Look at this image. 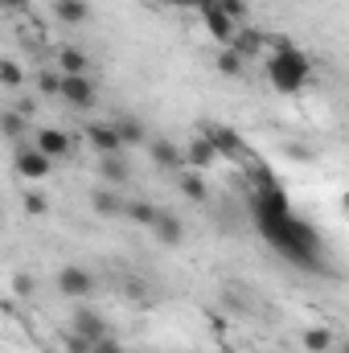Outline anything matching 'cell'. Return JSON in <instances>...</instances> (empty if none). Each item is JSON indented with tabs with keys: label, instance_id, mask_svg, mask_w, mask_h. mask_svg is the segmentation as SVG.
<instances>
[{
	"label": "cell",
	"instance_id": "1",
	"mask_svg": "<svg viewBox=\"0 0 349 353\" xmlns=\"http://www.w3.org/2000/svg\"><path fill=\"white\" fill-rule=\"evenodd\" d=\"M271 176V173H267ZM263 176L259 181V193H255V226H259V234L288 259V263H296L300 271H321L325 267V251H321V234L304 222V218H296L292 214V205H288V197H283V189H275L271 181Z\"/></svg>",
	"mask_w": 349,
	"mask_h": 353
},
{
	"label": "cell",
	"instance_id": "2",
	"mask_svg": "<svg viewBox=\"0 0 349 353\" xmlns=\"http://www.w3.org/2000/svg\"><path fill=\"white\" fill-rule=\"evenodd\" d=\"M275 50H271V58H267V83L279 90V94H296V90L308 87V79H312V62L288 41V37H275L271 41Z\"/></svg>",
	"mask_w": 349,
	"mask_h": 353
},
{
	"label": "cell",
	"instance_id": "3",
	"mask_svg": "<svg viewBox=\"0 0 349 353\" xmlns=\"http://www.w3.org/2000/svg\"><path fill=\"white\" fill-rule=\"evenodd\" d=\"M12 169H17V176H25V181H41V176L54 173V161H50L41 148L21 144V148H17V157H12Z\"/></svg>",
	"mask_w": 349,
	"mask_h": 353
},
{
	"label": "cell",
	"instance_id": "4",
	"mask_svg": "<svg viewBox=\"0 0 349 353\" xmlns=\"http://www.w3.org/2000/svg\"><path fill=\"white\" fill-rule=\"evenodd\" d=\"M58 292H62L66 300H87L90 292H94V275L79 263H66L58 271Z\"/></svg>",
	"mask_w": 349,
	"mask_h": 353
},
{
	"label": "cell",
	"instance_id": "5",
	"mask_svg": "<svg viewBox=\"0 0 349 353\" xmlns=\"http://www.w3.org/2000/svg\"><path fill=\"white\" fill-rule=\"evenodd\" d=\"M62 103L74 107V111H90L99 103V90H94V83L87 74H66L62 79Z\"/></svg>",
	"mask_w": 349,
	"mask_h": 353
},
{
	"label": "cell",
	"instance_id": "6",
	"mask_svg": "<svg viewBox=\"0 0 349 353\" xmlns=\"http://www.w3.org/2000/svg\"><path fill=\"white\" fill-rule=\"evenodd\" d=\"M29 144L41 148L50 161H66V157L74 152V140H70V132H62V128H37Z\"/></svg>",
	"mask_w": 349,
	"mask_h": 353
},
{
	"label": "cell",
	"instance_id": "7",
	"mask_svg": "<svg viewBox=\"0 0 349 353\" xmlns=\"http://www.w3.org/2000/svg\"><path fill=\"white\" fill-rule=\"evenodd\" d=\"M197 12H201V25H206V33H210V37H214L218 46H230V41H235V33H239V25H235V21H230V17H226L222 8H218V0H210V4H201Z\"/></svg>",
	"mask_w": 349,
	"mask_h": 353
},
{
	"label": "cell",
	"instance_id": "8",
	"mask_svg": "<svg viewBox=\"0 0 349 353\" xmlns=\"http://www.w3.org/2000/svg\"><path fill=\"white\" fill-rule=\"evenodd\" d=\"M87 144L99 157H111V152H123V148H128L115 123H87Z\"/></svg>",
	"mask_w": 349,
	"mask_h": 353
},
{
	"label": "cell",
	"instance_id": "9",
	"mask_svg": "<svg viewBox=\"0 0 349 353\" xmlns=\"http://www.w3.org/2000/svg\"><path fill=\"white\" fill-rule=\"evenodd\" d=\"M90 210H94L99 218H123L128 201L115 193V185H94V189H90Z\"/></svg>",
	"mask_w": 349,
	"mask_h": 353
},
{
	"label": "cell",
	"instance_id": "10",
	"mask_svg": "<svg viewBox=\"0 0 349 353\" xmlns=\"http://www.w3.org/2000/svg\"><path fill=\"white\" fill-rule=\"evenodd\" d=\"M148 157H152V165L157 169H165V173H185V152L177 148L173 140H152L148 144Z\"/></svg>",
	"mask_w": 349,
	"mask_h": 353
},
{
	"label": "cell",
	"instance_id": "11",
	"mask_svg": "<svg viewBox=\"0 0 349 353\" xmlns=\"http://www.w3.org/2000/svg\"><path fill=\"white\" fill-rule=\"evenodd\" d=\"M218 161H222V152L214 148V140H210V136H197V140L185 148V165H189V169H197V173L214 169Z\"/></svg>",
	"mask_w": 349,
	"mask_h": 353
},
{
	"label": "cell",
	"instance_id": "12",
	"mask_svg": "<svg viewBox=\"0 0 349 353\" xmlns=\"http://www.w3.org/2000/svg\"><path fill=\"white\" fill-rule=\"evenodd\" d=\"M70 329H74V333H83V337H90V341H103V337H111L107 321H103L94 308H74V316H70Z\"/></svg>",
	"mask_w": 349,
	"mask_h": 353
},
{
	"label": "cell",
	"instance_id": "13",
	"mask_svg": "<svg viewBox=\"0 0 349 353\" xmlns=\"http://www.w3.org/2000/svg\"><path fill=\"white\" fill-rule=\"evenodd\" d=\"M152 234L161 239V247H181L185 243V222L177 218L173 210H161V218L152 222Z\"/></svg>",
	"mask_w": 349,
	"mask_h": 353
},
{
	"label": "cell",
	"instance_id": "14",
	"mask_svg": "<svg viewBox=\"0 0 349 353\" xmlns=\"http://www.w3.org/2000/svg\"><path fill=\"white\" fill-rule=\"evenodd\" d=\"M0 132H4V140H8V144H17V148H21L25 140H33L29 119H25L17 107H12V111H0Z\"/></svg>",
	"mask_w": 349,
	"mask_h": 353
},
{
	"label": "cell",
	"instance_id": "15",
	"mask_svg": "<svg viewBox=\"0 0 349 353\" xmlns=\"http://www.w3.org/2000/svg\"><path fill=\"white\" fill-rule=\"evenodd\" d=\"M206 136L214 140V148H218L222 157H239V161H251V152L243 148V140H239L235 132H226V128H206Z\"/></svg>",
	"mask_w": 349,
	"mask_h": 353
},
{
	"label": "cell",
	"instance_id": "16",
	"mask_svg": "<svg viewBox=\"0 0 349 353\" xmlns=\"http://www.w3.org/2000/svg\"><path fill=\"white\" fill-rule=\"evenodd\" d=\"M177 189H181L189 201H197V205H206V201H210V185H206V176L197 173V169L177 173Z\"/></svg>",
	"mask_w": 349,
	"mask_h": 353
},
{
	"label": "cell",
	"instance_id": "17",
	"mask_svg": "<svg viewBox=\"0 0 349 353\" xmlns=\"http://www.w3.org/2000/svg\"><path fill=\"white\" fill-rule=\"evenodd\" d=\"M99 176H103V185H123L132 169H128V161H123V152H111V157H99Z\"/></svg>",
	"mask_w": 349,
	"mask_h": 353
},
{
	"label": "cell",
	"instance_id": "18",
	"mask_svg": "<svg viewBox=\"0 0 349 353\" xmlns=\"http://www.w3.org/2000/svg\"><path fill=\"white\" fill-rule=\"evenodd\" d=\"M115 128H119V136H123V144H128V148L152 144V140H148V128H144V119H136V115H119V119H115Z\"/></svg>",
	"mask_w": 349,
	"mask_h": 353
},
{
	"label": "cell",
	"instance_id": "19",
	"mask_svg": "<svg viewBox=\"0 0 349 353\" xmlns=\"http://www.w3.org/2000/svg\"><path fill=\"white\" fill-rule=\"evenodd\" d=\"M54 17L62 25H83L90 17V0H54Z\"/></svg>",
	"mask_w": 349,
	"mask_h": 353
},
{
	"label": "cell",
	"instance_id": "20",
	"mask_svg": "<svg viewBox=\"0 0 349 353\" xmlns=\"http://www.w3.org/2000/svg\"><path fill=\"white\" fill-rule=\"evenodd\" d=\"M214 66H218V74H226V79H243V74H247V58H243L239 50H230V46L218 50Z\"/></svg>",
	"mask_w": 349,
	"mask_h": 353
},
{
	"label": "cell",
	"instance_id": "21",
	"mask_svg": "<svg viewBox=\"0 0 349 353\" xmlns=\"http://www.w3.org/2000/svg\"><path fill=\"white\" fill-rule=\"evenodd\" d=\"M58 70H62V74H87L90 58L79 46H62V50H58Z\"/></svg>",
	"mask_w": 349,
	"mask_h": 353
},
{
	"label": "cell",
	"instance_id": "22",
	"mask_svg": "<svg viewBox=\"0 0 349 353\" xmlns=\"http://www.w3.org/2000/svg\"><path fill=\"white\" fill-rule=\"evenodd\" d=\"M123 218H132L136 226H148V230H152V222L161 218V205H152V201H140V197H132V201H128V210H123Z\"/></svg>",
	"mask_w": 349,
	"mask_h": 353
},
{
	"label": "cell",
	"instance_id": "23",
	"mask_svg": "<svg viewBox=\"0 0 349 353\" xmlns=\"http://www.w3.org/2000/svg\"><path fill=\"white\" fill-rule=\"evenodd\" d=\"M263 46H267V37H263V33H255V29H239V33H235V41H230V50H239L243 58H255V54H263Z\"/></svg>",
	"mask_w": 349,
	"mask_h": 353
},
{
	"label": "cell",
	"instance_id": "24",
	"mask_svg": "<svg viewBox=\"0 0 349 353\" xmlns=\"http://www.w3.org/2000/svg\"><path fill=\"white\" fill-rule=\"evenodd\" d=\"M300 345L308 353H329L333 350V329H304L300 333Z\"/></svg>",
	"mask_w": 349,
	"mask_h": 353
},
{
	"label": "cell",
	"instance_id": "25",
	"mask_svg": "<svg viewBox=\"0 0 349 353\" xmlns=\"http://www.w3.org/2000/svg\"><path fill=\"white\" fill-rule=\"evenodd\" d=\"M0 87H4V90H21V87H25V70H21V62L0 58Z\"/></svg>",
	"mask_w": 349,
	"mask_h": 353
},
{
	"label": "cell",
	"instance_id": "26",
	"mask_svg": "<svg viewBox=\"0 0 349 353\" xmlns=\"http://www.w3.org/2000/svg\"><path fill=\"white\" fill-rule=\"evenodd\" d=\"M62 70H37V90L50 94V99H62Z\"/></svg>",
	"mask_w": 349,
	"mask_h": 353
},
{
	"label": "cell",
	"instance_id": "27",
	"mask_svg": "<svg viewBox=\"0 0 349 353\" xmlns=\"http://www.w3.org/2000/svg\"><path fill=\"white\" fill-rule=\"evenodd\" d=\"M218 8H222L235 25H243V21H247V0H218Z\"/></svg>",
	"mask_w": 349,
	"mask_h": 353
},
{
	"label": "cell",
	"instance_id": "28",
	"mask_svg": "<svg viewBox=\"0 0 349 353\" xmlns=\"http://www.w3.org/2000/svg\"><path fill=\"white\" fill-rule=\"evenodd\" d=\"M90 350H94V341H90V337L74 333V329L66 333V353H90Z\"/></svg>",
	"mask_w": 349,
	"mask_h": 353
},
{
	"label": "cell",
	"instance_id": "29",
	"mask_svg": "<svg viewBox=\"0 0 349 353\" xmlns=\"http://www.w3.org/2000/svg\"><path fill=\"white\" fill-rule=\"evenodd\" d=\"M25 210H29V214H46V210H50V201H46L41 193H25Z\"/></svg>",
	"mask_w": 349,
	"mask_h": 353
},
{
	"label": "cell",
	"instance_id": "30",
	"mask_svg": "<svg viewBox=\"0 0 349 353\" xmlns=\"http://www.w3.org/2000/svg\"><path fill=\"white\" fill-rule=\"evenodd\" d=\"M33 288H37V283H33L29 275H12V292H17V296H33Z\"/></svg>",
	"mask_w": 349,
	"mask_h": 353
},
{
	"label": "cell",
	"instance_id": "31",
	"mask_svg": "<svg viewBox=\"0 0 349 353\" xmlns=\"http://www.w3.org/2000/svg\"><path fill=\"white\" fill-rule=\"evenodd\" d=\"M90 353H123V350H119V341L103 337V341H94V350H90Z\"/></svg>",
	"mask_w": 349,
	"mask_h": 353
},
{
	"label": "cell",
	"instance_id": "32",
	"mask_svg": "<svg viewBox=\"0 0 349 353\" xmlns=\"http://www.w3.org/2000/svg\"><path fill=\"white\" fill-rule=\"evenodd\" d=\"M17 111H21L25 119H33V99H21V103H17Z\"/></svg>",
	"mask_w": 349,
	"mask_h": 353
},
{
	"label": "cell",
	"instance_id": "33",
	"mask_svg": "<svg viewBox=\"0 0 349 353\" xmlns=\"http://www.w3.org/2000/svg\"><path fill=\"white\" fill-rule=\"evenodd\" d=\"M0 4H4L8 12H17V8H25V4H33V0H0Z\"/></svg>",
	"mask_w": 349,
	"mask_h": 353
},
{
	"label": "cell",
	"instance_id": "34",
	"mask_svg": "<svg viewBox=\"0 0 349 353\" xmlns=\"http://www.w3.org/2000/svg\"><path fill=\"white\" fill-rule=\"evenodd\" d=\"M140 4H152V8H169V0H140Z\"/></svg>",
	"mask_w": 349,
	"mask_h": 353
},
{
	"label": "cell",
	"instance_id": "35",
	"mask_svg": "<svg viewBox=\"0 0 349 353\" xmlns=\"http://www.w3.org/2000/svg\"><path fill=\"white\" fill-rule=\"evenodd\" d=\"M337 353H349V337H346V341H341V345H337Z\"/></svg>",
	"mask_w": 349,
	"mask_h": 353
}]
</instances>
